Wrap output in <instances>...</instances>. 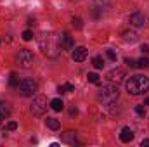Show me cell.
Wrapping results in <instances>:
<instances>
[{
    "label": "cell",
    "mask_w": 149,
    "mask_h": 147,
    "mask_svg": "<svg viewBox=\"0 0 149 147\" xmlns=\"http://www.w3.org/2000/svg\"><path fill=\"white\" fill-rule=\"evenodd\" d=\"M38 43H40V49H42V52L45 54V55H50V57H54L56 54H57V49H61V45H59V37H56L54 33H50V31H43L40 38H38Z\"/></svg>",
    "instance_id": "obj_1"
},
{
    "label": "cell",
    "mask_w": 149,
    "mask_h": 147,
    "mask_svg": "<svg viewBox=\"0 0 149 147\" xmlns=\"http://www.w3.org/2000/svg\"><path fill=\"white\" fill-rule=\"evenodd\" d=\"M127 87V92L132 94V95H141V94H146L149 90V78L144 74H134L127 80L125 83Z\"/></svg>",
    "instance_id": "obj_2"
},
{
    "label": "cell",
    "mask_w": 149,
    "mask_h": 147,
    "mask_svg": "<svg viewBox=\"0 0 149 147\" xmlns=\"http://www.w3.org/2000/svg\"><path fill=\"white\" fill-rule=\"evenodd\" d=\"M118 95H120L118 87H116V85H113V83H108V85H104V87L99 90L97 99H99V102H101V104H104V106H111V104L116 102Z\"/></svg>",
    "instance_id": "obj_3"
},
{
    "label": "cell",
    "mask_w": 149,
    "mask_h": 147,
    "mask_svg": "<svg viewBox=\"0 0 149 147\" xmlns=\"http://www.w3.org/2000/svg\"><path fill=\"white\" fill-rule=\"evenodd\" d=\"M16 88H17V94H19V95H23V97H31V95L37 92L38 85H37V81H33V80H30V78H24V80L19 81V85H17Z\"/></svg>",
    "instance_id": "obj_4"
},
{
    "label": "cell",
    "mask_w": 149,
    "mask_h": 147,
    "mask_svg": "<svg viewBox=\"0 0 149 147\" xmlns=\"http://www.w3.org/2000/svg\"><path fill=\"white\" fill-rule=\"evenodd\" d=\"M33 61H35L33 52H31V50H28V49H21V50L17 52V55H16V62L19 64V68H24V69L31 68Z\"/></svg>",
    "instance_id": "obj_5"
},
{
    "label": "cell",
    "mask_w": 149,
    "mask_h": 147,
    "mask_svg": "<svg viewBox=\"0 0 149 147\" xmlns=\"http://www.w3.org/2000/svg\"><path fill=\"white\" fill-rule=\"evenodd\" d=\"M45 111H47V99L43 95H40V97H37L33 101V104H31V114L33 116H42Z\"/></svg>",
    "instance_id": "obj_6"
},
{
    "label": "cell",
    "mask_w": 149,
    "mask_h": 147,
    "mask_svg": "<svg viewBox=\"0 0 149 147\" xmlns=\"http://www.w3.org/2000/svg\"><path fill=\"white\" fill-rule=\"evenodd\" d=\"M59 45H61L63 50H73V47H74L73 37H71L70 33H63V35L59 37Z\"/></svg>",
    "instance_id": "obj_7"
},
{
    "label": "cell",
    "mask_w": 149,
    "mask_h": 147,
    "mask_svg": "<svg viewBox=\"0 0 149 147\" xmlns=\"http://www.w3.org/2000/svg\"><path fill=\"white\" fill-rule=\"evenodd\" d=\"M123 76H125V69H123V68H114L111 71H108V74H106V78H108L109 81H116V83L121 81Z\"/></svg>",
    "instance_id": "obj_8"
},
{
    "label": "cell",
    "mask_w": 149,
    "mask_h": 147,
    "mask_svg": "<svg viewBox=\"0 0 149 147\" xmlns=\"http://www.w3.org/2000/svg\"><path fill=\"white\" fill-rule=\"evenodd\" d=\"M130 24L135 26V28H142V26L146 24V16H144L142 12H134V14L130 16Z\"/></svg>",
    "instance_id": "obj_9"
},
{
    "label": "cell",
    "mask_w": 149,
    "mask_h": 147,
    "mask_svg": "<svg viewBox=\"0 0 149 147\" xmlns=\"http://www.w3.org/2000/svg\"><path fill=\"white\" fill-rule=\"evenodd\" d=\"M87 54H88V50H87L85 47H76L73 50V59L76 62H81V61H85Z\"/></svg>",
    "instance_id": "obj_10"
},
{
    "label": "cell",
    "mask_w": 149,
    "mask_h": 147,
    "mask_svg": "<svg viewBox=\"0 0 149 147\" xmlns=\"http://www.w3.org/2000/svg\"><path fill=\"white\" fill-rule=\"evenodd\" d=\"M120 140H121V142H125V144L132 142V140H134V132H132L128 126L121 128V132H120Z\"/></svg>",
    "instance_id": "obj_11"
},
{
    "label": "cell",
    "mask_w": 149,
    "mask_h": 147,
    "mask_svg": "<svg viewBox=\"0 0 149 147\" xmlns=\"http://www.w3.org/2000/svg\"><path fill=\"white\" fill-rule=\"evenodd\" d=\"M63 142H66V144H70V146L78 144V140H76V132H73V130L66 132V133L63 135Z\"/></svg>",
    "instance_id": "obj_12"
},
{
    "label": "cell",
    "mask_w": 149,
    "mask_h": 147,
    "mask_svg": "<svg viewBox=\"0 0 149 147\" xmlns=\"http://www.w3.org/2000/svg\"><path fill=\"white\" fill-rule=\"evenodd\" d=\"M123 40L127 43H135L139 40V35L135 31H132V30H127V31H123Z\"/></svg>",
    "instance_id": "obj_13"
},
{
    "label": "cell",
    "mask_w": 149,
    "mask_h": 147,
    "mask_svg": "<svg viewBox=\"0 0 149 147\" xmlns=\"http://www.w3.org/2000/svg\"><path fill=\"white\" fill-rule=\"evenodd\" d=\"M45 125H47L50 130H59V128H61V121L56 119V118H47V119H45Z\"/></svg>",
    "instance_id": "obj_14"
},
{
    "label": "cell",
    "mask_w": 149,
    "mask_h": 147,
    "mask_svg": "<svg viewBox=\"0 0 149 147\" xmlns=\"http://www.w3.org/2000/svg\"><path fill=\"white\" fill-rule=\"evenodd\" d=\"M50 107L54 111H63L64 109V102H63L61 99H52V101H50Z\"/></svg>",
    "instance_id": "obj_15"
},
{
    "label": "cell",
    "mask_w": 149,
    "mask_h": 147,
    "mask_svg": "<svg viewBox=\"0 0 149 147\" xmlns=\"http://www.w3.org/2000/svg\"><path fill=\"white\" fill-rule=\"evenodd\" d=\"M57 92L59 94H68V92H74V87L71 83H66V85H59L57 87Z\"/></svg>",
    "instance_id": "obj_16"
},
{
    "label": "cell",
    "mask_w": 149,
    "mask_h": 147,
    "mask_svg": "<svg viewBox=\"0 0 149 147\" xmlns=\"http://www.w3.org/2000/svg\"><path fill=\"white\" fill-rule=\"evenodd\" d=\"M92 64H94L95 69H102V68H104V59H102L101 55H95V57L92 59Z\"/></svg>",
    "instance_id": "obj_17"
},
{
    "label": "cell",
    "mask_w": 149,
    "mask_h": 147,
    "mask_svg": "<svg viewBox=\"0 0 149 147\" xmlns=\"http://www.w3.org/2000/svg\"><path fill=\"white\" fill-rule=\"evenodd\" d=\"M0 112H2L5 118H9V116H10V107H9V104H7V102H0Z\"/></svg>",
    "instance_id": "obj_18"
},
{
    "label": "cell",
    "mask_w": 149,
    "mask_h": 147,
    "mask_svg": "<svg viewBox=\"0 0 149 147\" xmlns=\"http://www.w3.org/2000/svg\"><path fill=\"white\" fill-rule=\"evenodd\" d=\"M9 85L10 87H17L19 85V78H17L16 73H10V76H9Z\"/></svg>",
    "instance_id": "obj_19"
},
{
    "label": "cell",
    "mask_w": 149,
    "mask_h": 147,
    "mask_svg": "<svg viewBox=\"0 0 149 147\" xmlns=\"http://www.w3.org/2000/svg\"><path fill=\"white\" fill-rule=\"evenodd\" d=\"M137 68H149V57H141L137 61Z\"/></svg>",
    "instance_id": "obj_20"
},
{
    "label": "cell",
    "mask_w": 149,
    "mask_h": 147,
    "mask_svg": "<svg viewBox=\"0 0 149 147\" xmlns=\"http://www.w3.org/2000/svg\"><path fill=\"white\" fill-rule=\"evenodd\" d=\"M87 80H88L90 83H99V74L97 73H88L87 74Z\"/></svg>",
    "instance_id": "obj_21"
},
{
    "label": "cell",
    "mask_w": 149,
    "mask_h": 147,
    "mask_svg": "<svg viewBox=\"0 0 149 147\" xmlns=\"http://www.w3.org/2000/svg\"><path fill=\"white\" fill-rule=\"evenodd\" d=\"M73 26L76 30H81L83 28V21H81V17H73Z\"/></svg>",
    "instance_id": "obj_22"
},
{
    "label": "cell",
    "mask_w": 149,
    "mask_h": 147,
    "mask_svg": "<svg viewBox=\"0 0 149 147\" xmlns=\"http://www.w3.org/2000/svg\"><path fill=\"white\" fill-rule=\"evenodd\" d=\"M23 40H26V42L33 40V31H31V30H24V31H23Z\"/></svg>",
    "instance_id": "obj_23"
},
{
    "label": "cell",
    "mask_w": 149,
    "mask_h": 147,
    "mask_svg": "<svg viewBox=\"0 0 149 147\" xmlns=\"http://www.w3.org/2000/svg\"><path fill=\"white\" fill-rule=\"evenodd\" d=\"M135 112H137L139 116H146V107H144V104H141V106H135Z\"/></svg>",
    "instance_id": "obj_24"
},
{
    "label": "cell",
    "mask_w": 149,
    "mask_h": 147,
    "mask_svg": "<svg viewBox=\"0 0 149 147\" xmlns=\"http://www.w3.org/2000/svg\"><path fill=\"white\" fill-rule=\"evenodd\" d=\"M125 62H127L130 68H137V61H134V59H128V57H127V59H125Z\"/></svg>",
    "instance_id": "obj_25"
},
{
    "label": "cell",
    "mask_w": 149,
    "mask_h": 147,
    "mask_svg": "<svg viewBox=\"0 0 149 147\" xmlns=\"http://www.w3.org/2000/svg\"><path fill=\"white\" fill-rule=\"evenodd\" d=\"M17 128V123L16 121H9V125H7V130H10V132H14Z\"/></svg>",
    "instance_id": "obj_26"
},
{
    "label": "cell",
    "mask_w": 149,
    "mask_h": 147,
    "mask_svg": "<svg viewBox=\"0 0 149 147\" xmlns=\"http://www.w3.org/2000/svg\"><path fill=\"white\" fill-rule=\"evenodd\" d=\"M106 55H108L109 61H116V54H114L113 50H106Z\"/></svg>",
    "instance_id": "obj_27"
},
{
    "label": "cell",
    "mask_w": 149,
    "mask_h": 147,
    "mask_svg": "<svg viewBox=\"0 0 149 147\" xmlns=\"http://www.w3.org/2000/svg\"><path fill=\"white\" fill-rule=\"evenodd\" d=\"M141 50H142V54H146V55H148V54H149V45H142V47H141Z\"/></svg>",
    "instance_id": "obj_28"
},
{
    "label": "cell",
    "mask_w": 149,
    "mask_h": 147,
    "mask_svg": "<svg viewBox=\"0 0 149 147\" xmlns=\"http://www.w3.org/2000/svg\"><path fill=\"white\" fill-rule=\"evenodd\" d=\"M141 146H142V147H149V139H144V140H142V144H141Z\"/></svg>",
    "instance_id": "obj_29"
},
{
    "label": "cell",
    "mask_w": 149,
    "mask_h": 147,
    "mask_svg": "<svg viewBox=\"0 0 149 147\" xmlns=\"http://www.w3.org/2000/svg\"><path fill=\"white\" fill-rule=\"evenodd\" d=\"M76 112H78V111H76V107H71V109H70V114H71V116H74Z\"/></svg>",
    "instance_id": "obj_30"
},
{
    "label": "cell",
    "mask_w": 149,
    "mask_h": 147,
    "mask_svg": "<svg viewBox=\"0 0 149 147\" xmlns=\"http://www.w3.org/2000/svg\"><path fill=\"white\" fill-rule=\"evenodd\" d=\"M144 106H149V99H146V101H144Z\"/></svg>",
    "instance_id": "obj_31"
},
{
    "label": "cell",
    "mask_w": 149,
    "mask_h": 147,
    "mask_svg": "<svg viewBox=\"0 0 149 147\" xmlns=\"http://www.w3.org/2000/svg\"><path fill=\"white\" fill-rule=\"evenodd\" d=\"M0 123H2V121H0Z\"/></svg>",
    "instance_id": "obj_32"
}]
</instances>
